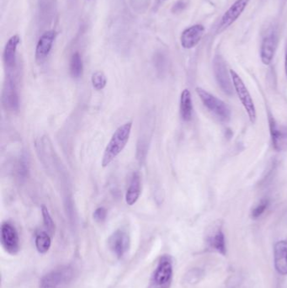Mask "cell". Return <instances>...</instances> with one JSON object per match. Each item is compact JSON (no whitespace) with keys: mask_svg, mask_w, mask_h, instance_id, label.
<instances>
[{"mask_svg":"<svg viewBox=\"0 0 287 288\" xmlns=\"http://www.w3.org/2000/svg\"><path fill=\"white\" fill-rule=\"evenodd\" d=\"M132 128V122L129 121L121 125L115 131L104 152L103 158L101 161L103 168L108 166L123 151L130 138Z\"/></svg>","mask_w":287,"mask_h":288,"instance_id":"1","label":"cell"},{"mask_svg":"<svg viewBox=\"0 0 287 288\" xmlns=\"http://www.w3.org/2000/svg\"><path fill=\"white\" fill-rule=\"evenodd\" d=\"M73 277V267L63 266L45 274L40 281V288H68Z\"/></svg>","mask_w":287,"mask_h":288,"instance_id":"2","label":"cell"},{"mask_svg":"<svg viewBox=\"0 0 287 288\" xmlns=\"http://www.w3.org/2000/svg\"><path fill=\"white\" fill-rule=\"evenodd\" d=\"M173 273L172 258L170 255H163L152 275L148 288H170Z\"/></svg>","mask_w":287,"mask_h":288,"instance_id":"3","label":"cell"},{"mask_svg":"<svg viewBox=\"0 0 287 288\" xmlns=\"http://www.w3.org/2000/svg\"><path fill=\"white\" fill-rule=\"evenodd\" d=\"M230 76L233 82V88L235 89L236 93L239 96V99L241 101L243 106L244 107L246 112L248 114V118L251 123H255L257 114H256V108L254 106V100L251 97L250 93L248 90L247 87L245 86L244 83L241 79V77L236 73L233 69H230Z\"/></svg>","mask_w":287,"mask_h":288,"instance_id":"4","label":"cell"},{"mask_svg":"<svg viewBox=\"0 0 287 288\" xmlns=\"http://www.w3.org/2000/svg\"><path fill=\"white\" fill-rule=\"evenodd\" d=\"M197 94L199 96L200 100L202 101L203 105L206 108L214 113L222 121H229L231 117V111L227 104L224 103L222 100L216 97L215 95L205 90L204 89L197 87L196 89Z\"/></svg>","mask_w":287,"mask_h":288,"instance_id":"5","label":"cell"},{"mask_svg":"<svg viewBox=\"0 0 287 288\" xmlns=\"http://www.w3.org/2000/svg\"><path fill=\"white\" fill-rule=\"evenodd\" d=\"M1 243L4 249L10 255H15L20 250V238L15 226L8 222L1 226Z\"/></svg>","mask_w":287,"mask_h":288,"instance_id":"6","label":"cell"},{"mask_svg":"<svg viewBox=\"0 0 287 288\" xmlns=\"http://www.w3.org/2000/svg\"><path fill=\"white\" fill-rule=\"evenodd\" d=\"M108 244L114 255L121 259L130 248V237L127 232L118 229L110 236Z\"/></svg>","mask_w":287,"mask_h":288,"instance_id":"7","label":"cell"},{"mask_svg":"<svg viewBox=\"0 0 287 288\" xmlns=\"http://www.w3.org/2000/svg\"><path fill=\"white\" fill-rule=\"evenodd\" d=\"M3 106L10 111H16L19 109V94L15 79L11 73H8L6 80L4 83L3 90Z\"/></svg>","mask_w":287,"mask_h":288,"instance_id":"8","label":"cell"},{"mask_svg":"<svg viewBox=\"0 0 287 288\" xmlns=\"http://www.w3.org/2000/svg\"><path fill=\"white\" fill-rule=\"evenodd\" d=\"M57 37V32L51 30L45 31L40 37L36 47L35 58L38 64H43L47 58L49 53L52 51V45L54 44L55 40Z\"/></svg>","mask_w":287,"mask_h":288,"instance_id":"9","label":"cell"},{"mask_svg":"<svg viewBox=\"0 0 287 288\" xmlns=\"http://www.w3.org/2000/svg\"><path fill=\"white\" fill-rule=\"evenodd\" d=\"M214 73L218 85L224 93L232 95L233 94V85L231 76L228 75L224 61L220 57L215 58Z\"/></svg>","mask_w":287,"mask_h":288,"instance_id":"10","label":"cell"},{"mask_svg":"<svg viewBox=\"0 0 287 288\" xmlns=\"http://www.w3.org/2000/svg\"><path fill=\"white\" fill-rule=\"evenodd\" d=\"M205 32V27L202 24H194L192 26L182 32L180 37V43L184 49L194 48L199 44L200 40L202 39L203 35Z\"/></svg>","mask_w":287,"mask_h":288,"instance_id":"11","label":"cell"},{"mask_svg":"<svg viewBox=\"0 0 287 288\" xmlns=\"http://www.w3.org/2000/svg\"><path fill=\"white\" fill-rule=\"evenodd\" d=\"M21 43V38L18 35H14L10 37L3 49V60L5 68L9 73L15 69L16 65V52L17 47Z\"/></svg>","mask_w":287,"mask_h":288,"instance_id":"12","label":"cell"},{"mask_svg":"<svg viewBox=\"0 0 287 288\" xmlns=\"http://www.w3.org/2000/svg\"><path fill=\"white\" fill-rule=\"evenodd\" d=\"M250 0H237L221 17V26L223 29L229 27L241 16Z\"/></svg>","mask_w":287,"mask_h":288,"instance_id":"13","label":"cell"},{"mask_svg":"<svg viewBox=\"0 0 287 288\" xmlns=\"http://www.w3.org/2000/svg\"><path fill=\"white\" fill-rule=\"evenodd\" d=\"M278 39L275 33H271L265 37L260 47V58L265 65H269L272 63L277 48Z\"/></svg>","mask_w":287,"mask_h":288,"instance_id":"14","label":"cell"},{"mask_svg":"<svg viewBox=\"0 0 287 288\" xmlns=\"http://www.w3.org/2000/svg\"><path fill=\"white\" fill-rule=\"evenodd\" d=\"M206 242L212 249L221 255H224L226 254L225 237L223 232L221 230V225L216 224L212 226L206 237Z\"/></svg>","mask_w":287,"mask_h":288,"instance_id":"15","label":"cell"},{"mask_svg":"<svg viewBox=\"0 0 287 288\" xmlns=\"http://www.w3.org/2000/svg\"><path fill=\"white\" fill-rule=\"evenodd\" d=\"M269 124L273 147L276 151H281L287 145V132H284L279 128L272 115H269Z\"/></svg>","mask_w":287,"mask_h":288,"instance_id":"16","label":"cell"},{"mask_svg":"<svg viewBox=\"0 0 287 288\" xmlns=\"http://www.w3.org/2000/svg\"><path fill=\"white\" fill-rule=\"evenodd\" d=\"M275 270L281 275H287V240L276 243L274 249Z\"/></svg>","mask_w":287,"mask_h":288,"instance_id":"17","label":"cell"},{"mask_svg":"<svg viewBox=\"0 0 287 288\" xmlns=\"http://www.w3.org/2000/svg\"><path fill=\"white\" fill-rule=\"evenodd\" d=\"M141 195V178L139 174L136 172L132 176L130 185L126 193V202L129 206H133L139 199Z\"/></svg>","mask_w":287,"mask_h":288,"instance_id":"18","label":"cell"},{"mask_svg":"<svg viewBox=\"0 0 287 288\" xmlns=\"http://www.w3.org/2000/svg\"><path fill=\"white\" fill-rule=\"evenodd\" d=\"M193 105L191 94L188 89H185L180 96V115L184 121H190L192 118Z\"/></svg>","mask_w":287,"mask_h":288,"instance_id":"19","label":"cell"},{"mask_svg":"<svg viewBox=\"0 0 287 288\" xmlns=\"http://www.w3.org/2000/svg\"><path fill=\"white\" fill-rule=\"evenodd\" d=\"M35 244H36L37 251L39 252L40 254L43 255L47 253L52 245V240H51L50 234L45 232H40L36 237Z\"/></svg>","mask_w":287,"mask_h":288,"instance_id":"20","label":"cell"},{"mask_svg":"<svg viewBox=\"0 0 287 288\" xmlns=\"http://www.w3.org/2000/svg\"><path fill=\"white\" fill-rule=\"evenodd\" d=\"M84 64L79 52L73 53L70 60V73L74 79H79L83 74Z\"/></svg>","mask_w":287,"mask_h":288,"instance_id":"21","label":"cell"},{"mask_svg":"<svg viewBox=\"0 0 287 288\" xmlns=\"http://www.w3.org/2000/svg\"><path fill=\"white\" fill-rule=\"evenodd\" d=\"M205 273L199 268H193L189 270L184 276L183 282L186 286H194L200 282L204 277Z\"/></svg>","mask_w":287,"mask_h":288,"instance_id":"22","label":"cell"},{"mask_svg":"<svg viewBox=\"0 0 287 288\" xmlns=\"http://www.w3.org/2000/svg\"><path fill=\"white\" fill-rule=\"evenodd\" d=\"M91 82L94 89L100 91L106 88L107 84L106 76L102 71H96L92 74L91 77Z\"/></svg>","mask_w":287,"mask_h":288,"instance_id":"23","label":"cell"},{"mask_svg":"<svg viewBox=\"0 0 287 288\" xmlns=\"http://www.w3.org/2000/svg\"><path fill=\"white\" fill-rule=\"evenodd\" d=\"M42 214H43V222L45 228L49 234H53L55 232V223L52 219V216L50 214L47 207L43 205L42 206Z\"/></svg>","mask_w":287,"mask_h":288,"instance_id":"24","label":"cell"},{"mask_svg":"<svg viewBox=\"0 0 287 288\" xmlns=\"http://www.w3.org/2000/svg\"><path fill=\"white\" fill-rule=\"evenodd\" d=\"M269 206V200H262L260 203L258 204L257 206L254 207V209L252 211V218L253 219H258L260 218V216L263 214L265 211L267 209V207Z\"/></svg>","mask_w":287,"mask_h":288,"instance_id":"25","label":"cell"},{"mask_svg":"<svg viewBox=\"0 0 287 288\" xmlns=\"http://www.w3.org/2000/svg\"><path fill=\"white\" fill-rule=\"evenodd\" d=\"M107 217V211L103 206L98 207L93 213V218L97 222H103Z\"/></svg>","mask_w":287,"mask_h":288,"instance_id":"26","label":"cell"},{"mask_svg":"<svg viewBox=\"0 0 287 288\" xmlns=\"http://www.w3.org/2000/svg\"><path fill=\"white\" fill-rule=\"evenodd\" d=\"M189 5V0H178L176 1L172 7V12L174 14L180 13L187 8Z\"/></svg>","mask_w":287,"mask_h":288,"instance_id":"27","label":"cell"},{"mask_svg":"<svg viewBox=\"0 0 287 288\" xmlns=\"http://www.w3.org/2000/svg\"><path fill=\"white\" fill-rule=\"evenodd\" d=\"M285 73H286L287 79V46L286 48V52H285Z\"/></svg>","mask_w":287,"mask_h":288,"instance_id":"28","label":"cell"}]
</instances>
